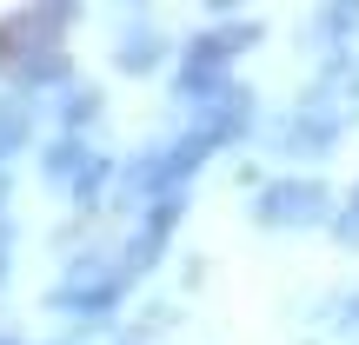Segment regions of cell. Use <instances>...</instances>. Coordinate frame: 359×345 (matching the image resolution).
Wrapping results in <instances>:
<instances>
[]
</instances>
